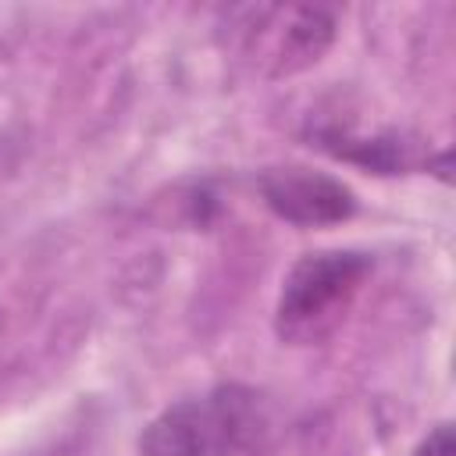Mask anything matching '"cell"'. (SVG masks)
<instances>
[{"label":"cell","mask_w":456,"mask_h":456,"mask_svg":"<svg viewBox=\"0 0 456 456\" xmlns=\"http://www.w3.org/2000/svg\"><path fill=\"white\" fill-rule=\"evenodd\" d=\"M256 424L253 395L221 388L164 410L142 435V456H228L253 442Z\"/></svg>","instance_id":"2"},{"label":"cell","mask_w":456,"mask_h":456,"mask_svg":"<svg viewBox=\"0 0 456 456\" xmlns=\"http://www.w3.org/2000/svg\"><path fill=\"white\" fill-rule=\"evenodd\" d=\"M260 196L281 221H292L303 228L338 224L356 210V196L342 178L314 167H299V164L264 171Z\"/></svg>","instance_id":"4"},{"label":"cell","mask_w":456,"mask_h":456,"mask_svg":"<svg viewBox=\"0 0 456 456\" xmlns=\"http://www.w3.org/2000/svg\"><path fill=\"white\" fill-rule=\"evenodd\" d=\"M370 267V256L356 249H321L299 256L281 281L278 335L289 342L324 338L353 306Z\"/></svg>","instance_id":"1"},{"label":"cell","mask_w":456,"mask_h":456,"mask_svg":"<svg viewBox=\"0 0 456 456\" xmlns=\"http://www.w3.org/2000/svg\"><path fill=\"white\" fill-rule=\"evenodd\" d=\"M413 456H452V428L449 424H438L417 449Z\"/></svg>","instance_id":"5"},{"label":"cell","mask_w":456,"mask_h":456,"mask_svg":"<svg viewBox=\"0 0 456 456\" xmlns=\"http://www.w3.org/2000/svg\"><path fill=\"white\" fill-rule=\"evenodd\" d=\"M246 14V57L271 78L296 75L317 64L335 39V18L317 4H271L249 7Z\"/></svg>","instance_id":"3"}]
</instances>
